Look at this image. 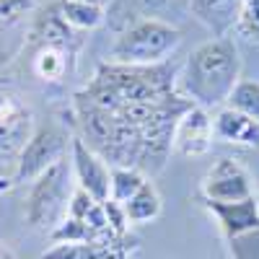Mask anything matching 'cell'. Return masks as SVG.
I'll return each instance as SVG.
<instances>
[{"instance_id": "obj_5", "label": "cell", "mask_w": 259, "mask_h": 259, "mask_svg": "<svg viewBox=\"0 0 259 259\" xmlns=\"http://www.w3.org/2000/svg\"><path fill=\"white\" fill-rule=\"evenodd\" d=\"M68 153V138L62 130L47 124L34 130L31 140L26 143V148L21 150V156L16 158L13 166V177L11 184L21 187V184H31L34 179H39L47 168H52L55 163H60Z\"/></svg>"}, {"instance_id": "obj_3", "label": "cell", "mask_w": 259, "mask_h": 259, "mask_svg": "<svg viewBox=\"0 0 259 259\" xmlns=\"http://www.w3.org/2000/svg\"><path fill=\"white\" fill-rule=\"evenodd\" d=\"M182 45V29L161 18H138L124 24L112 45L109 62L117 65H163Z\"/></svg>"}, {"instance_id": "obj_18", "label": "cell", "mask_w": 259, "mask_h": 259, "mask_svg": "<svg viewBox=\"0 0 259 259\" xmlns=\"http://www.w3.org/2000/svg\"><path fill=\"white\" fill-rule=\"evenodd\" d=\"M161 210H163V200H161L156 184L150 182V179L143 184V189L135 194V197L124 205L130 226H145L150 221H156L158 215H161Z\"/></svg>"}, {"instance_id": "obj_9", "label": "cell", "mask_w": 259, "mask_h": 259, "mask_svg": "<svg viewBox=\"0 0 259 259\" xmlns=\"http://www.w3.org/2000/svg\"><path fill=\"white\" fill-rule=\"evenodd\" d=\"M70 168L75 187L89 192L96 202H104L109 197V179H112V166L106 163L94 148L83 143V138L70 140Z\"/></svg>"}, {"instance_id": "obj_12", "label": "cell", "mask_w": 259, "mask_h": 259, "mask_svg": "<svg viewBox=\"0 0 259 259\" xmlns=\"http://www.w3.org/2000/svg\"><path fill=\"white\" fill-rule=\"evenodd\" d=\"M210 215L218 221L226 239L239 241L249 233H259V202L256 197L241 202H205Z\"/></svg>"}, {"instance_id": "obj_13", "label": "cell", "mask_w": 259, "mask_h": 259, "mask_svg": "<svg viewBox=\"0 0 259 259\" xmlns=\"http://www.w3.org/2000/svg\"><path fill=\"white\" fill-rule=\"evenodd\" d=\"M212 133H215V140H221L226 145L259 150V119H254L239 109L221 106L212 114Z\"/></svg>"}, {"instance_id": "obj_8", "label": "cell", "mask_w": 259, "mask_h": 259, "mask_svg": "<svg viewBox=\"0 0 259 259\" xmlns=\"http://www.w3.org/2000/svg\"><path fill=\"white\" fill-rule=\"evenodd\" d=\"M212 143H215L212 114L202 109V106H189L174 127L171 153H177L182 158H200L210 153Z\"/></svg>"}, {"instance_id": "obj_4", "label": "cell", "mask_w": 259, "mask_h": 259, "mask_svg": "<svg viewBox=\"0 0 259 259\" xmlns=\"http://www.w3.org/2000/svg\"><path fill=\"white\" fill-rule=\"evenodd\" d=\"M73 168L70 161L62 158L52 168H47L39 179L29 184L26 205H24V218L36 231H55V226L68 215V202L75 187H70Z\"/></svg>"}, {"instance_id": "obj_14", "label": "cell", "mask_w": 259, "mask_h": 259, "mask_svg": "<svg viewBox=\"0 0 259 259\" xmlns=\"http://www.w3.org/2000/svg\"><path fill=\"white\" fill-rule=\"evenodd\" d=\"M241 0H189V13L212 36H228L236 29Z\"/></svg>"}, {"instance_id": "obj_16", "label": "cell", "mask_w": 259, "mask_h": 259, "mask_svg": "<svg viewBox=\"0 0 259 259\" xmlns=\"http://www.w3.org/2000/svg\"><path fill=\"white\" fill-rule=\"evenodd\" d=\"M73 62H75V55L65 52L60 47H50V45L31 47V70L36 78L47 80V83L62 80L73 68Z\"/></svg>"}, {"instance_id": "obj_17", "label": "cell", "mask_w": 259, "mask_h": 259, "mask_svg": "<svg viewBox=\"0 0 259 259\" xmlns=\"http://www.w3.org/2000/svg\"><path fill=\"white\" fill-rule=\"evenodd\" d=\"M57 11L62 16V21L68 24L73 31H94L106 21V11L91 3H83V0H55Z\"/></svg>"}, {"instance_id": "obj_24", "label": "cell", "mask_w": 259, "mask_h": 259, "mask_svg": "<svg viewBox=\"0 0 259 259\" xmlns=\"http://www.w3.org/2000/svg\"><path fill=\"white\" fill-rule=\"evenodd\" d=\"M99 202L91 197L89 192H83L80 187H75L73 189V194H70V202H68V215L65 218H73V221H83L85 223V218H89V212L96 207Z\"/></svg>"}, {"instance_id": "obj_22", "label": "cell", "mask_w": 259, "mask_h": 259, "mask_svg": "<svg viewBox=\"0 0 259 259\" xmlns=\"http://www.w3.org/2000/svg\"><path fill=\"white\" fill-rule=\"evenodd\" d=\"M36 6V0H0V29L18 24L24 16H29Z\"/></svg>"}, {"instance_id": "obj_1", "label": "cell", "mask_w": 259, "mask_h": 259, "mask_svg": "<svg viewBox=\"0 0 259 259\" xmlns=\"http://www.w3.org/2000/svg\"><path fill=\"white\" fill-rule=\"evenodd\" d=\"M171 62H101L91 80L73 94V114L83 143L109 166H130L145 177L161 174L171 156L179 117L194 106L177 85Z\"/></svg>"}, {"instance_id": "obj_26", "label": "cell", "mask_w": 259, "mask_h": 259, "mask_svg": "<svg viewBox=\"0 0 259 259\" xmlns=\"http://www.w3.org/2000/svg\"><path fill=\"white\" fill-rule=\"evenodd\" d=\"M83 3H91V6H99L104 11H109V6L114 3V0H83Z\"/></svg>"}, {"instance_id": "obj_7", "label": "cell", "mask_w": 259, "mask_h": 259, "mask_svg": "<svg viewBox=\"0 0 259 259\" xmlns=\"http://www.w3.org/2000/svg\"><path fill=\"white\" fill-rule=\"evenodd\" d=\"M34 112L18 96H0V163L16 161L34 135Z\"/></svg>"}, {"instance_id": "obj_21", "label": "cell", "mask_w": 259, "mask_h": 259, "mask_svg": "<svg viewBox=\"0 0 259 259\" xmlns=\"http://www.w3.org/2000/svg\"><path fill=\"white\" fill-rule=\"evenodd\" d=\"M236 31L251 45H259V0H241Z\"/></svg>"}, {"instance_id": "obj_20", "label": "cell", "mask_w": 259, "mask_h": 259, "mask_svg": "<svg viewBox=\"0 0 259 259\" xmlns=\"http://www.w3.org/2000/svg\"><path fill=\"white\" fill-rule=\"evenodd\" d=\"M223 106H231V109H239V112L259 119V80L241 78L233 85V91H231V96Z\"/></svg>"}, {"instance_id": "obj_15", "label": "cell", "mask_w": 259, "mask_h": 259, "mask_svg": "<svg viewBox=\"0 0 259 259\" xmlns=\"http://www.w3.org/2000/svg\"><path fill=\"white\" fill-rule=\"evenodd\" d=\"M182 8L189 11V0H114V3L109 6V11L114 16H124V24L138 21V18L171 21V13L177 16Z\"/></svg>"}, {"instance_id": "obj_11", "label": "cell", "mask_w": 259, "mask_h": 259, "mask_svg": "<svg viewBox=\"0 0 259 259\" xmlns=\"http://www.w3.org/2000/svg\"><path fill=\"white\" fill-rule=\"evenodd\" d=\"M39 45H50V47H60L65 52H70L78 57V50L83 45V36L78 31H73L68 24L62 21L57 3H50L41 11L29 31V47H39Z\"/></svg>"}, {"instance_id": "obj_23", "label": "cell", "mask_w": 259, "mask_h": 259, "mask_svg": "<svg viewBox=\"0 0 259 259\" xmlns=\"http://www.w3.org/2000/svg\"><path fill=\"white\" fill-rule=\"evenodd\" d=\"M101 207H104L106 223H109L112 233H114V236H119V239H122V236H130V221H127L124 205H119V202H114V200L106 197V200L101 202Z\"/></svg>"}, {"instance_id": "obj_2", "label": "cell", "mask_w": 259, "mask_h": 259, "mask_svg": "<svg viewBox=\"0 0 259 259\" xmlns=\"http://www.w3.org/2000/svg\"><path fill=\"white\" fill-rule=\"evenodd\" d=\"M241 80V52L231 36H212L197 45L177 73L179 91L202 109H221Z\"/></svg>"}, {"instance_id": "obj_25", "label": "cell", "mask_w": 259, "mask_h": 259, "mask_svg": "<svg viewBox=\"0 0 259 259\" xmlns=\"http://www.w3.org/2000/svg\"><path fill=\"white\" fill-rule=\"evenodd\" d=\"M0 259H18V256H16V251H13L11 246L0 244Z\"/></svg>"}, {"instance_id": "obj_27", "label": "cell", "mask_w": 259, "mask_h": 259, "mask_svg": "<svg viewBox=\"0 0 259 259\" xmlns=\"http://www.w3.org/2000/svg\"><path fill=\"white\" fill-rule=\"evenodd\" d=\"M256 202H259V197H256Z\"/></svg>"}, {"instance_id": "obj_6", "label": "cell", "mask_w": 259, "mask_h": 259, "mask_svg": "<svg viewBox=\"0 0 259 259\" xmlns=\"http://www.w3.org/2000/svg\"><path fill=\"white\" fill-rule=\"evenodd\" d=\"M249 168L236 158H218L202 177L200 194L205 202H241L254 197Z\"/></svg>"}, {"instance_id": "obj_19", "label": "cell", "mask_w": 259, "mask_h": 259, "mask_svg": "<svg viewBox=\"0 0 259 259\" xmlns=\"http://www.w3.org/2000/svg\"><path fill=\"white\" fill-rule=\"evenodd\" d=\"M148 182V177L138 168L130 166H112V179H109V200L127 205L135 194L143 189V184Z\"/></svg>"}, {"instance_id": "obj_10", "label": "cell", "mask_w": 259, "mask_h": 259, "mask_svg": "<svg viewBox=\"0 0 259 259\" xmlns=\"http://www.w3.org/2000/svg\"><path fill=\"white\" fill-rule=\"evenodd\" d=\"M138 241L133 236L122 239H99L83 244H52L41 259H133Z\"/></svg>"}]
</instances>
